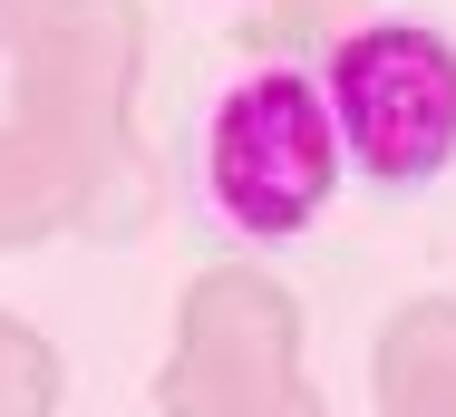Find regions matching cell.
<instances>
[{
    "instance_id": "obj_4",
    "label": "cell",
    "mask_w": 456,
    "mask_h": 417,
    "mask_svg": "<svg viewBox=\"0 0 456 417\" xmlns=\"http://www.w3.org/2000/svg\"><path fill=\"white\" fill-rule=\"evenodd\" d=\"M59 224H78L69 166H59L29 127H0V252L39 243V233H59Z\"/></svg>"
},
{
    "instance_id": "obj_1",
    "label": "cell",
    "mask_w": 456,
    "mask_h": 417,
    "mask_svg": "<svg viewBox=\"0 0 456 417\" xmlns=\"http://www.w3.org/2000/svg\"><path fill=\"white\" fill-rule=\"evenodd\" d=\"M10 87H20V127L69 166L78 224L136 233L146 224V166H136V136H126L136 10L126 0H39V20L10 39Z\"/></svg>"
},
{
    "instance_id": "obj_5",
    "label": "cell",
    "mask_w": 456,
    "mask_h": 417,
    "mask_svg": "<svg viewBox=\"0 0 456 417\" xmlns=\"http://www.w3.org/2000/svg\"><path fill=\"white\" fill-rule=\"evenodd\" d=\"M0 417H59V349L20 311H0Z\"/></svg>"
},
{
    "instance_id": "obj_2",
    "label": "cell",
    "mask_w": 456,
    "mask_h": 417,
    "mask_svg": "<svg viewBox=\"0 0 456 417\" xmlns=\"http://www.w3.org/2000/svg\"><path fill=\"white\" fill-rule=\"evenodd\" d=\"M340 194V127L311 69L263 59L214 97L204 117V204L243 243H291Z\"/></svg>"
},
{
    "instance_id": "obj_3",
    "label": "cell",
    "mask_w": 456,
    "mask_h": 417,
    "mask_svg": "<svg viewBox=\"0 0 456 417\" xmlns=\"http://www.w3.org/2000/svg\"><path fill=\"white\" fill-rule=\"evenodd\" d=\"M321 97L340 127V166L369 184H428L456 156V39L428 20H360L321 49Z\"/></svg>"
},
{
    "instance_id": "obj_6",
    "label": "cell",
    "mask_w": 456,
    "mask_h": 417,
    "mask_svg": "<svg viewBox=\"0 0 456 417\" xmlns=\"http://www.w3.org/2000/svg\"><path fill=\"white\" fill-rule=\"evenodd\" d=\"M29 20H39V0H0V49H10V39H20Z\"/></svg>"
}]
</instances>
